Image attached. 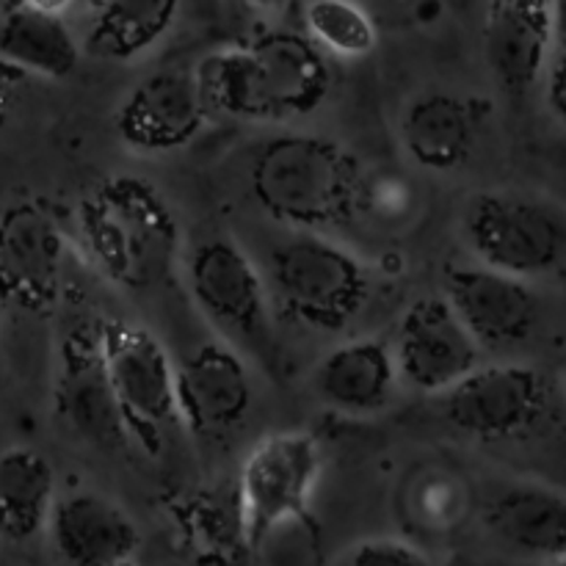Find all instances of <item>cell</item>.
<instances>
[{
	"label": "cell",
	"instance_id": "obj_1",
	"mask_svg": "<svg viewBox=\"0 0 566 566\" xmlns=\"http://www.w3.org/2000/svg\"><path fill=\"white\" fill-rule=\"evenodd\" d=\"M210 114L254 125L313 116L329 99V55L307 33L269 28L243 44H221L193 66Z\"/></svg>",
	"mask_w": 566,
	"mask_h": 566
},
{
	"label": "cell",
	"instance_id": "obj_2",
	"mask_svg": "<svg viewBox=\"0 0 566 566\" xmlns=\"http://www.w3.org/2000/svg\"><path fill=\"white\" fill-rule=\"evenodd\" d=\"M75 238L86 263L125 293L164 285L182 247L171 205L136 175H108L83 193L75 208Z\"/></svg>",
	"mask_w": 566,
	"mask_h": 566
},
{
	"label": "cell",
	"instance_id": "obj_3",
	"mask_svg": "<svg viewBox=\"0 0 566 566\" xmlns=\"http://www.w3.org/2000/svg\"><path fill=\"white\" fill-rule=\"evenodd\" d=\"M249 191L269 219L307 232L346 230L365 208L357 155L313 133H280L249 160Z\"/></svg>",
	"mask_w": 566,
	"mask_h": 566
},
{
	"label": "cell",
	"instance_id": "obj_4",
	"mask_svg": "<svg viewBox=\"0 0 566 566\" xmlns=\"http://www.w3.org/2000/svg\"><path fill=\"white\" fill-rule=\"evenodd\" d=\"M293 232L265 258L271 307L304 329L337 335L368 307L374 293L368 265L326 232Z\"/></svg>",
	"mask_w": 566,
	"mask_h": 566
},
{
	"label": "cell",
	"instance_id": "obj_5",
	"mask_svg": "<svg viewBox=\"0 0 566 566\" xmlns=\"http://www.w3.org/2000/svg\"><path fill=\"white\" fill-rule=\"evenodd\" d=\"M186 282L199 313L243 357L274 368L276 329L263 269L227 235H208L188 252Z\"/></svg>",
	"mask_w": 566,
	"mask_h": 566
},
{
	"label": "cell",
	"instance_id": "obj_6",
	"mask_svg": "<svg viewBox=\"0 0 566 566\" xmlns=\"http://www.w3.org/2000/svg\"><path fill=\"white\" fill-rule=\"evenodd\" d=\"M475 263L536 282L566 265V208L520 191H479L462 216Z\"/></svg>",
	"mask_w": 566,
	"mask_h": 566
},
{
	"label": "cell",
	"instance_id": "obj_7",
	"mask_svg": "<svg viewBox=\"0 0 566 566\" xmlns=\"http://www.w3.org/2000/svg\"><path fill=\"white\" fill-rule=\"evenodd\" d=\"M321 446L310 431L260 437L238 475V528L249 551H260L276 528L307 512L321 475Z\"/></svg>",
	"mask_w": 566,
	"mask_h": 566
},
{
	"label": "cell",
	"instance_id": "obj_8",
	"mask_svg": "<svg viewBox=\"0 0 566 566\" xmlns=\"http://www.w3.org/2000/svg\"><path fill=\"white\" fill-rule=\"evenodd\" d=\"M70 235L59 210L42 197L0 205V307L50 315L64 296Z\"/></svg>",
	"mask_w": 566,
	"mask_h": 566
},
{
	"label": "cell",
	"instance_id": "obj_9",
	"mask_svg": "<svg viewBox=\"0 0 566 566\" xmlns=\"http://www.w3.org/2000/svg\"><path fill=\"white\" fill-rule=\"evenodd\" d=\"M99 343L127 440L158 453L166 431L180 423L175 359L153 332L122 318L99 321Z\"/></svg>",
	"mask_w": 566,
	"mask_h": 566
},
{
	"label": "cell",
	"instance_id": "obj_10",
	"mask_svg": "<svg viewBox=\"0 0 566 566\" xmlns=\"http://www.w3.org/2000/svg\"><path fill=\"white\" fill-rule=\"evenodd\" d=\"M553 390L531 365H479L448 392L442 415L453 431L481 442L517 440L531 434L551 412Z\"/></svg>",
	"mask_w": 566,
	"mask_h": 566
},
{
	"label": "cell",
	"instance_id": "obj_11",
	"mask_svg": "<svg viewBox=\"0 0 566 566\" xmlns=\"http://www.w3.org/2000/svg\"><path fill=\"white\" fill-rule=\"evenodd\" d=\"M53 403L66 429L86 446L111 451L127 442L99 343V321L72 318L61 329L55 346Z\"/></svg>",
	"mask_w": 566,
	"mask_h": 566
},
{
	"label": "cell",
	"instance_id": "obj_12",
	"mask_svg": "<svg viewBox=\"0 0 566 566\" xmlns=\"http://www.w3.org/2000/svg\"><path fill=\"white\" fill-rule=\"evenodd\" d=\"M390 348L398 376L426 396L451 390L479 368L484 354L446 296L415 298L398 318Z\"/></svg>",
	"mask_w": 566,
	"mask_h": 566
},
{
	"label": "cell",
	"instance_id": "obj_13",
	"mask_svg": "<svg viewBox=\"0 0 566 566\" xmlns=\"http://www.w3.org/2000/svg\"><path fill=\"white\" fill-rule=\"evenodd\" d=\"M177 420L199 440H221L247 420L254 401L247 357L227 340L199 343L175 363Z\"/></svg>",
	"mask_w": 566,
	"mask_h": 566
},
{
	"label": "cell",
	"instance_id": "obj_14",
	"mask_svg": "<svg viewBox=\"0 0 566 566\" xmlns=\"http://www.w3.org/2000/svg\"><path fill=\"white\" fill-rule=\"evenodd\" d=\"M556 42L558 0H486L484 61L512 103H523L539 86Z\"/></svg>",
	"mask_w": 566,
	"mask_h": 566
},
{
	"label": "cell",
	"instance_id": "obj_15",
	"mask_svg": "<svg viewBox=\"0 0 566 566\" xmlns=\"http://www.w3.org/2000/svg\"><path fill=\"white\" fill-rule=\"evenodd\" d=\"M210 108L191 70L147 75L125 94L114 114V130L125 147L142 155L186 149L210 119Z\"/></svg>",
	"mask_w": 566,
	"mask_h": 566
},
{
	"label": "cell",
	"instance_id": "obj_16",
	"mask_svg": "<svg viewBox=\"0 0 566 566\" xmlns=\"http://www.w3.org/2000/svg\"><path fill=\"white\" fill-rule=\"evenodd\" d=\"M442 296L484 352L520 346L539 324L534 285L484 263L448 265Z\"/></svg>",
	"mask_w": 566,
	"mask_h": 566
},
{
	"label": "cell",
	"instance_id": "obj_17",
	"mask_svg": "<svg viewBox=\"0 0 566 566\" xmlns=\"http://www.w3.org/2000/svg\"><path fill=\"white\" fill-rule=\"evenodd\" d=\"M484 116L486 108L479 99L446 88H429L403 105L398 138L412 164L448 175L473 158Z\"/></svg>",
	"mask_w": 566,
	"mask_h": 566
},
{
	"label": "cell",
	"instance_id": "obj_18",
	"mask_svg": "<svg viewBox=\"0 0 566 566\" xmlns=\"http://www.w3.org/2000/svg\"><path fill=\"white\" fill-rule=\"evenodd\" d=\"M48 531L66 566H127L142 545L130 514L88 490L55 497Z\"/></svg>",
	"mask_w": 566,
	"mask_h": 566
},
{
	"label": "cell",
	"instance_id": "obj_19",
	"mask_svg": "<svg viewBox=\"0 0 566 566\" xmlns=\"http://www.w3.org/2000/svg\"><path fill=\"white\" fill-rule=\"evenodd\" d=\"M401 381L390 343L381 337H354L318 359L310 376L315 398L346 418L379 415Z\"/></svg>",
	"mask_w": 566,
	"mask_h": 566
},
{
	"label": "cell",
	"instance_id": "obj_20",
	"mask_svg": "<svg viewBox=\"0 0 566 566\" xmlns=\"http://www.w3.org/2000/svg\"><path fill=\"white\" fill-rule=\"evenodd\" d=\"M484 523L512 551L531 558L566 556V492L539 481H514L490 497Z\"/></svg>",
	"mask_w": 566,
	"mask_h": 566
},
{
	"label": "cell",
	"instance_id": "obj_21",
	"mask_svg": "<svg viewBox=\"0 0 566 566\" xmlns=\"http://www.w3.org/2000/svg\"><path fill=\"white\" fill-rule=\"evenodd\" d=\"M81 42L64 14L11 0L0 17V59L28 77L64 81L81 64Z\"/></svg>",
	"mask_w": 566,
	"mask_h": 566
},
{
	"label": "cell",
	"instance_id": "obj_22",
	"mask_svg": "<svg viewBox=\"0 0 566 566\" xmlns=\"http://www.w3.org/2000/svg\"><path fill=\"white\" fill-rule=\"evenodd\" d=\"M55 503V470L28 446L0 451V539L28 542L48 528Z\"/></svg>",
	"mask_w": 566,
	"mask_h": 566
},
{
	"label": "cell",
	"instance_id": "obj_23",
	"mask_svg": "<svg viewBox=\"0 0 566 566\" xmlns=\"http://www.w3.org/2000/svg\"><path fill=\"white\" fill-rule=\"evenodd\" d=\"M182 0H103L86 33V53L99 61L142 59L175 25Z\"/></svg>",
	"mask_w": 566,
	"mask_h": 566
},
{
	"label": "cell",
	"instance_id": "obj_24",
	"mask_svg": "<svg viewBox=\"0 0 566 566\" xmlns=\"http://www.w3.org/2000/svg\"><path fill=\"white\" fill-rule=\"evenodd\" d=\"M304 33L326 55L346 61L365 59L379 44L374 17L357 0H307Z\"/></svg>",
	"mask_w": 566,
	"mask_h": 566
},
{
	"label": "cell",
	"instance_id": "obj_25",
	"mask_svg": "<svg viewBox=\"0 0 566 566\" xmlns=\"http://www.w3.org/2000/svg\"><path fill=\"white\" fill-rule=\"evenodd\" d=\"M337 566H431L429 558L412 545L398 539H368L343 556Z\"/></svg>",
	"mask_w": 566,
	"mask_h": 566
},
{
	"label": "cell",
	"instance_id": "obj_26",
	"mask_svg": "<svg viewBox=\"0 0 566 566\" xmlns=\"http://www.w3.org/2000/svg\"><path fill=\"white\" fill-rule=\"evenodd\" d=\"M545 94L553 116L566 127V44H556L545 72Z\"/></svg>",
	"mask_w": 566,
	"mask_h": 566
},
{
	"label": "cell",
	"instance_id": "obj_27",
	"mask_svg": "<svg viewBox=\"0 0 566 566\" xmlns=\"http://www.w3.org/2000/svg\"><path fill=\"white\" fill-rule=\"evenodd\" d=\"M25 83H28L25 72L17 70V66H11L9 61L0 59V125L11 116V111H14Z\"/></svg>",
	"mask_w": 566,
	"mask_h": 566
},
{
	"label": "cell",
	"instance_id": "obj_28",
	"mask_svg": "<svg viewBox=\"0 0 566 566\" xmlns=\"http://www.w3.org/2000/svg\"><path fill=\"white\" fill-rule=\"evenodd\" d=\"M249 3L263 11V14H282V11L291 9L293 0H249Z\"/></svg>",
	"mask_w": 566,
	"mask_h": 566
},
{
	"label": "cell",
	"instance_id": "obj_29",
	"mask_svg": "<svg viewBox=\"0 0 566 566\" xmlns=\"http://www.w3.org/2000/svg\"><path fill=\"white\" fill-rule=\"evenodd\" d=\"M25 3L36 6V9H44V11H55V14H64L75 0H25Z\"/></svg>",
	"mask_w": 566,
	"mask_h": 566
},
{
	"label": "cell",
	"instance_id": "obj_30",
	"mask_svg": "<svg viewBox=\"0 0 566 566\" xmlns=\"http://www.w3.org/2000/svg\"><path fill=\"white\" fill-rule=\"evenodd\" d=\"M556 44H566V14H558V42Z\"/></svg>",
	"mask_w": 566,
	"mask_h": 566
},
{
	"label": "cell",
	"instance_id": "obj_31",
	"mask_svg": "<svg viewBox=\"0 0 566 566\" xmlns=\"http://www.w3.org/2000/svg\"><path fill=\"white\" fill-rule=\"evenodd\" d=\"M75 3H81V6H86V9H97L99 3H103V0H75Z\"/></svg>",
	"mask_w": 566,
	"mask_h": 566
},
{
	"label": "cell",
	"instance_id": "obj_32",
	"mask_svg": "<svg viewBox=\"0 0 566 566\" xmlns=\"http://www.w3.org/2000/svg\"><path fill=\"white\" fill-rule=\"evenodd\" d=\"M448 3H451V6H457V9H468V6L473 3V0H448Z\"/></svg>",
	"mask_w": 566,
	"mask_h": 566
},
{
	"label": "cell",
	"instance_id": "obj_33",
	"mask_svg": "<svg viewBox=\"0 0 566 566\" xmlns=\"http://www.w3.org/2000/svg\"><path fill=\"white\" fill-rule=\"evenodd\" d=\"M547 566H566V556H558V558H553V562L547 564Z\"/></svg>",
	"mask_w": 566,
	"mask_h": 566
},
{
	"label": "cell",
	"instance_id": "obj_34",
	"mask_svg": "<svg viewBox=\"0 0 566 566\" xmlns=\"http://www.w3.org/2000/svg\"><path fill=\"white\" fill-rule=\"evenodd\" d=\"M558 14H566V0H558Z\"/></svg>",
	"mask_w": 566,
	"mask_h": 566
}]
</instances>
